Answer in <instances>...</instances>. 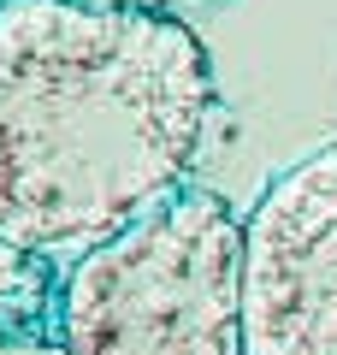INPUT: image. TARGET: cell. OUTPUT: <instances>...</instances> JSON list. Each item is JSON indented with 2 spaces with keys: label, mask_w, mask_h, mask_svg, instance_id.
I'll list each match as a JSON object with an SVG mask.
<instances>
[{
  "label": "cell",
  "mask_w": 337,
  "mask_h": 355,
  "mask_svg": "<svg viewBox=\"0 0 337 355\" xmlns=\"http://www.w3.org/2000/svg\"><path fill=\"white\" fill-rule=\"evenodd\" d=\"M60 296H65V266L48 249L0 237V343H60Z\"/></svg>",
  "instance_id": "obj_4"
},
{
  "label": "cell",
  "mask_w": 337,
  "mask_h": 355,
  "mask_svg": "<svg viewBox=\"0 0 337 355\" xmlns=\"http://www.w3.org/2000/svg\"><path fill=\"white\" fill-rule=\"evenodd\" d=\"M243 355H337V142L243 214Z\"/></svg>",
  "instance_id": "obj_3"
},
{
  "label": "cell",
  "mask_w": 337,
  "mask_h": 355,
  "mask_svg": "<svg viewBox=\"0 0 337 355\" xmlns=\"http://www.w3.org/2000/svg\"><path fill=\"white\" fill-rule=\"evenodd\" d=\"M0 6H6V0H0Z\"/></svg>",
  "instance_id": "obj_6"
},
{
  "label": "cell",
  "mask_w": 337,
  "mask_h": 355,
  "mask_svg": "<svg viewBox=\"0 0 337 355\" xmlns=\"http://www.w3.org/2000/svg\"><path fill=\"white\" fill-rule=\"evenodd\" d=\"M213 65L172 12L83 0L0 6V237L83 254L184 190Z\"/></svg>",
  "instance_id": "obj_1"
},
{
  "label": "cell",
  "mask_w": 337,
  "mask_h": 355,
  "mask_svg": "<svg viewBox=\"0 0 337 355\" xmlns=\"http://www.w3.org/2000/svg\"><path fill=\"white\" fill-rule=\"evenodd\" d=\"M60 355H243V219L184 184L65 266Z\"/></svg>",
  "instance_id": "obj_2"
},
{
  "label": "cell",
  "mask_w": 337,
  "mask_h": 355,
  "mask_svg": "<svg viewBox=\"0 0 337 355\" xmlns=\"http://www.w3.org/2000/svg\"><path fill=\"white\" fill-rule=\"evenodd\" d=\"M83 6H112V12H184V6H201V0H83Z\"/></svg>",
  "instance_id": "obj_5"
}]
</instances>
